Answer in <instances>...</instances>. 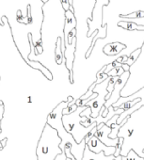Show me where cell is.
I'll use <instances>...</instances> for the list:
<instances>
[{
	"label": "cell",
	"mask_w": 144,
	"mask_h": 160,
	"mask_svg": "<svg viewBox=\"0 0 144 160\" xmlns=\"http://www.w3.org/2000/svg\"><path fill=\"white\" fill-rule=\"evenodd\" d=\"M74 100L73 96H69L66 101H61L47 116L46 123L50 125L52 128L57 130L58 137L61 138V142L59 144V148L66 154L67 158H71L72 160H82L85 148L87 146L85 139L80 143H77L74 137L72 136L64 127L62 122L63 110L68 107L69 103Z\"/></svg>",
	"instance_id": "1"
},
{
	"label": "cell",
	"mask_w": 144,
	"mask_h": 160,
	"mask_svg": "<svg viewBox=\"0 0 144 160\" xmlns=\"http://www.w3.org/2000/svg\"><path fill=\"white\" fill-rule=\"evenodd\" d=\"M61 138L57 130L45 123L36 147L37 160H55L63 152L59 148Z\"/></svg>",
	"instance_id": "2"
},
{
	"label": "cell",
	"mask_w": 144,
	"mask_h": 160,
	"mask_svg": "<svg viewBox=\"0 0 144 160\" xmlns=\"http://www.w3.org/2000/svg\"><path fill=\"white\" fill-rule=\"evenodd\" d=\"M88 108L89 107L87 106L77 108L75 112L62 116V122L65 129L74 137L75 140L78 144H80L85 139V137L89 134V132H91L94 127L97 126L96 122L90 127H84L80 123V122H84L87 120V117H81V113Z\"/></svg>",
	"instance_id": "3"
},
{
	"label": "cell",
	"mask_w": 144,
	"mask_h": 160,
	"mask_svg": "<svg viewBox=\"0 0 144 160\" xmlns=\"http://www.w3.org/2000/svg\"><path fill=\"white\" fill-rule=\"evenodd\" d=\"M108 82H109V77L106 80V81L102 82L101 84L99 85H96L94 90H93V92H96L98 94V96L90 101L86 106L91 108L92 109V118H97L99 116V113H100V110L101 108L105 106L106 104V97L107 95L108 94V92L107 90V85H108Z\"/></svg>",
	"instance_id": "4"
},
{
	"label": "cell",
	"mask_w": 144,
	"mask_h": 160,
	"mask_svg": "<svg viewBox=\"0 0 144 160\" xmlns=\"http://www.w3.org/2000/svg\"><path fill=\"white\" fill-rule=\"evenodd\" d=\"M130 76V71L128 72H124L121 76H119V78L117 79V81L115 83V86H114V90H113V92L110 96V98L108 100L106 101V104H105V108H106V110L104 111V113L101 115L103 118H106L107 115L108 114V108L110 107H112L115 103L118 102V100L122 97L121 95V91L123 89V87L125 86L127 80Z\"/></svg>",
	"instance_id": "5"
},
{
	"label": "cell",
	"mask_w": 144,
	"mask_h": 160,
	"mask_svg": "<svg viewBox=\"0 0 144 160\" xmlns=\"http://www.w3.org/2000/svg\"><path fill=\"white\" fill-rule=\"evenodd\" d=\"M89 149L95 152V153H99L101 152H104L106 156H109V155H114L116 152V147L114 146H106L103 142H101L95 136H93L91 140L87 143Z\"/></svg>",
	"instance_id": "6"
},
{
	"label": "cell",
	"mask_w": 144,
	"mask_h": 160,
	"mask_svg": "<svg viewBox=\"0 0 144 160\" xmlns=\"http://www.w3.org/2000/svg\"><path fill=\"white\" fill-rule=\"evenodd\" d=\"M110 132H111V128L109 126L106 125V123H104V125L100 129H97L94 136L101 142H103L106 146H114V147H116L118 145L119 141H120V138H117L116 139H111L109 138Z\"/></svg>",
	"instance_id": "7"
},
{
	"label": "cell",
	"mask_w": 144,
	"mask_h": 160,
	"mask_svg": "<svg viewBox=\"0 0 144 160\" xmlns=\"http://www.w3.org/2000/svg\"><path fill=\"white\" fill-rule=\"evenodd\" d=\"M77 27V20L75 13L72 12L70 10L65 12V25H64V29H63V34H64V40L67 39L69 33L75 29Z\"/></svg>",
	"instance_id": "8"
},
{
	"label": "cell",
	"mask_w": 144,
	"mask_h": 160,
	"mask_svg": "<svg viewBox=\"0 0 144 160\" xmlns=\"http://www.w3.org/2000/svg\"><path fill=\"white\" fill-rule=\"evenodd\" d=\"M115 156L114 155H109V156H106L104 152H101L99 153H95L93 152H92L88 145L85 148V152H84V155L82 160H114Z\"/></svg>",
	"instance_id": "9"
},
{
	"label": "cell",
	"mask_w": 144,
	"mask_h": 160,
	"mask_svg": "<svg viewBox=\"0 0 144 160\" xmlns=\"http://www.w3.org/2000/svg\"><path fill=\"white\" fill-rule=\"evenodd\" d=\"M26 62H27V64H28L31 68H33V69H36V70H39V71H41L42 72V73L48 79V80H52L53 79V75H52V73H51V72L45 67V66H43L41 62H39V61H33V60H29V59H27V60H25Z\"/></svg>",
	"instance_id": "10"
},
{
	"label": "cell",
	"mask_w": 144,
	"mask_h": 160,
	"mask_svg": "<svg viewBox=\"0 0 144 160\" xmlns=\"http://www.w3.org/2000/svg\"><path fill=\"white\" fill-rule=\"evenodd\" d=\"M125 48V45L121 42H113L108 43L104 47V53L107 56H114L120 53L122 50Z\"/></svg>",
	"instance_id": "11"
},
{
	"label": "cell",
	"mask_w": 144,
	"mask_h": 160,
	"mask_svg": "<svg viewBox=\"0 0 144 160\" xmlns=\"http://www.w3.org/2000/svg\"><path fill=\"white\" fill-rule=\"evenodd\" d=\"M61 42L62 40L60 37H58L56 42V49H55V61L58 65L62 64V62L64 61V55L61 50Z\"/></svg>",
	"instance_id": "12"
},
{
	"label": "cell",
	"mask_w": 144,
	"mask_h": 160,
	"mask_svg": "<svg viewBox=\"0 0 144 160\" xmlns=\"http://www.w3.org/2000/svg\"><path fill=\"white\" fill-rule=\"evenodd\" d=\"M109 0H96V4L94 6V10H93V17L92 20H97V16L98 14L102 17L103 16V8H104V4L105 5H108Z\"/></svg>",
	"instance_id": "13"
},
{
	"label": "cell",
	"mask_w": 144,
	"mask_h": 160,
	"mask_svg": "<svg viewBox=\"0 0 144 160\" xmlns=\"http://www.w3.org/2000/svg\"><path fill=\"white\" fill-rule=\"evenodd\" d=\"M119 26L126 30H144V26H139L135 23L131 22H124L121 21L119 22Z\"/></svg>",
	"instance_id": "14"
},
{
	"label": "cell",
	"mask_w": 144,
	"mask_h": 160,
	"mask_svg": "<svg viewBox=\"0 0 144 160\" xmlns=\"http://www.w3.org/2000/svg\"><path fill=\"white\" fill-rule=\"evenodd\" d=\"M106 69H107V65H105V66L96 73V81H95V84H96V85L101 84L102 82L106 81V80L109 77V76L105 72Z\"/></svg>",
	"instance_id": "15"
},
{
	"label": "cell",
	"mask_w": 144,
	"mask_h": 160,
	"mask_svg": "<svg viewBox=\"0 0 144 160\" xmlns=\"http://www.w3.org/2000/svg\"><path fill=\"white\" fill-rule=\"evenodd\" d=\"M140 53H141V49H140V48H138V49L135 50L134 52H132V53L129 55L128 59H127V61H126L125 64H127V65H129V66H131L132 64H134V62H135V61L137 60V58L139 57Z\"/></svg>",
	"instance_id": "16"
},
{
	"label": "cell",
	"mask_w": 144,
	"mask_h": 160,
	"mask_svg": "<svg viewBox=\"0 0 144 160\" xmlns=\"http://www.w3.org/2000/svg\"><path fill=\"white\" fill-rule=\"evenodd\" d=\"M109 127L111 128V132H110V134H109V138H110L111 139H116L117 138H119V137H118V136H119V131H120V129H121L122 126L121 124L114 123V124H111Z\"/></svg>",
	"instance_id": "17"
},
{
	"label": "cell",
	"mask_w": 144,
	"mask_h": 160,
	"mask_svg": "<svg viewBox=\"0 0 144 160\" xmlns=\"http://www.w3.org/2000/svg\"><path fill=\"white\" fill-rule=\"evenodd\" d=\"M76 101H77V99H74L73 101L69 103L68 107L63 110V115H69V114H71V113L75 112V111L77 109V105H76Z\"/></svg>",
	"instance_id": "18"
},
{
	"label": "cell",
	"mask_w": 144,
	"mask_h": 160,
	"mask_svg": "<svg viewBox=\"0 0 144 160\" xmlns=\"http://www.w3.org/2000/svg\"><path fill=\"white\" fill-rule=\"evenodd\" d=\"M144 158L138 155L134 150H130L126 156H122V160H143Z\"/></svg>",
	"instance_id": "19"
},
{
	"label": "cell",
	"mask_w": 144,
	"mask_h": 160,
	"mask_svg": "<svg viewBox=\"0 0 144 160\" xmlns=\"http://www.w3.org/2000/svg\"><path fill=\"white\" fill-rule=\"evenodd\" d=\"M124 72V70L122 69V67H116V68H114L113 70H111L108 73H107V75L110 77H119V76H121L122 73Z\"/></svg>",
	"instance_id": "20"
},
{
	"label": "cell",
	"mask_w": 144,
	"mask_h": 160,
	"mask_svg": "<svg viewBox=\"0 0 144 160\" xmlns=\"http://www.w3.org/2000/svg\"><path fill=\"white\" fill-rule=\"evenodd\" d=\"M95 86H96V84H95V82L94 83H92L91 86H90V88H89V90H88V92L84 94V95H82V96H80V100H86V99H89L91 96H92L93 94H94V92H93V90H94V88H95Z\"/></svg>",
	"instance_id": "21"
},
{
	"label": "cell",
	"mask_w": 144,
	"mask_h": 160,
	"mask_svg": "<svg viewBox=\"0 0 144 160\" xmlns=\"http://www.w3.org/2000/svg\"><path fill=\"white\" fill-rule=\"evenodd\" d=\"M121 17H124V18H132V19L142 18V17H144V12H137L130 13V14H128V15H122V14H121Z\"/></svg>",
	"instance_id": "22"
},
{
	"label": "cell",
	"mask_w": 144,
	"mask_h": 160,
	"mask_svg": "<svg viewBox=\"0 0 144 160\" xmlns=\"http://www.w3.org/2000/svg\"><path fill=\"white\" fill-rule=\"evenodd\" d=\"M123 141H124V138H122V137H120V141H119V143H118V145L116 146V152H115V154H114V156L115 157H117V156H119V155H121V148H122V146L123 145Z\"/></svg>",
	"instance_id": "23"
},
{
	"label": "cell",
	"mask_w": 144,
	"mask_h": 160,
	"mask_svg": "<svg viewBox=\"0 0 144 160\" xmlns=\"http://www.w3.org/2000/svg\"><path fill=\"white\" fill-rule=\"evenodd\" d=\"M16 20H17V22H19V23H21V24L27 25V18H25V17L23 16L21 11H18V12H17V13H16Z\"/></svg>",
	"instance_id": "24"
},
{
	"label": "cell",
	"mask_w": 144,
	"mask_h": 160,
	"mask_svg": "<svg viewBox=\"0 0 144 160\" xmlns=\"http://www.w3.org/2000/svg\"><path fill=\"white\" fill-rule=\"evenodd\" d=\"M30 10H31V7L28 5L27 8V25H31L32 22H33V18H32V16H31V12H30Z\"/></svg>",
	"instance_id": "25"
},
{
	"label": "cell",
	"mask_w": 144,
	"mask_h": 160,
	"mask_svg": "<svg viewBox=\"0 0 144 160\" xmlns=\"http://www.w3.org/2000/svg\"><path fill=\"white\" fill-rule=\"evenodd\" d=\"M96 131H97V126L96 127H94L91 132H89V134L85 137V141H86V144L91 140V138L95 135V133H96Z\"/></svg>",
	"instance_id": "26"
},
{
	"label": "cell",
	"mask_w": 144,
	"mask_h": 160,
	"mask_svg": "<svg viewBox=\"0 0 144 160\" xmlns=\"http://www.w3.org/2000/svg\"><path fill=\"white\" fill-rule=\"evenodd\" d=\"M60 3H61L62 8H63V10H64L65 12H67V11L70 10L71 5H70V3H69V0H60Z\"/></svg>",
	"instance_id": "27"
},
{
	"label": "cell",
	"mask_w": 144,
	"mask_h": 160,
	"mask_svg": "<svg viewBox=\"0 0 144 160\" xmlns=\"http://www.w3.org/2000/svg\"><path fill=\"white\" fill-rule=\"evenodd\" d=\"M119 116L120 115H115V116H113L108 122H106V125H107V126H110L111 124H114V123H117V120H118V118H119Z\"/></svg>",
	"instance_id": "28"
},
{
	"label": "cell",
	"mask_w": 144,
	"mask_h": 160,
	"mask_svg": "<svg viewBox=\"0 0 144 160\" xmlns=\"http://www.w3.org/2000/svg\"><path fill=\"white\" fill-rule=\"evenodd\" d=\"M91 115H92V109H91V108H86V109L81 113V117H89V116H91Z\"/></svg>",
	"instance_id": "29"
},
{
	"label": "cell",
	"mask_w": 144,
	"mask_h": 160,
	"mask_svg": "<svg viewBox=\"0 0 144 160\" xmlns=\"http://www.w3.org/2000/svg\"><path fill=\"white\" fill-rule=\"evenodd\" d=\"M4 111H5V106L4 105H0V122H1L2 119H3Z\"/></svg>",
	"instance_id": "30"
},
{
	"label": "cell",
	"mask_w": 144,
	"mask_h": 160,
	"mask_svg": "<svg viewBox=\"0 0 144 160\" xmlns=\"http://www.w3.org/2000/svg\"><path fill=\"white\" fill-rule=\"evenodd\" d=\"M66 159H67L66 154H65L64 152H62L61 154L57 155V156L56 157V159H55V160H66Z\"/></svg>",
	"instance_id": "31"
},
{
	"label": "cell",
	"mask_w": 144,
	"mask_h": 160,
	"mask_svg": "<svg viewBox=\"0 0 144 160\" xmlns=\"http://www.w3.org/2000/svg\"><path fill=\"white\" fill-rule=\"evenodd\" d=\"M122 69L124 70V72H128V71H130V66H129V65H127V64H122Z\"/></svg>",
	"instance_id": "32"
},
{
	"label": "cell",
	"mask_w": 144,
	"mask_h": 160,
	"mask_svg": "<svg viewBox=\"0 0 144 160\" xmlns=\"http://www.w3.org/2000/svg\"><path fill=\"white\" fill-rule=\"evenodd\" d=\"M3 149H4V148H3V146H2V142H1V140H0V150L2 151Z\"/></svg>",
	"instance_id": "33"
},
{
	"label": "cell",
	"mask_w": 144,
	"mask_h": 160,
	"mask_svg": "<svg viewBox=\"0 0 144 160\" xmlns=\"http://www.w3.org/2000/svg\"><path fill=\"white\" fill-rule=\"evenodd\" d=\"M41 1H42V2H43V3H46V2L48 1V0H41Z\"/></svg>",
	"instance_id": "34"
},
{
	"label": "cell",
	"mask_w": 144,
	"mask_h": 160,
	"mask_svg": "<svg viewBox=\"0 0 144 160\" xmlns=\"http://www.w3.org/2000/svg\"><path fill=\"white\" fill-rule=\"evenodd\" d=\"M0 133H1V122H0Z\"/></svg>",
	"instance_id": "35"
},
{
	"label": "cell",
	"mask_w": 144,
	"mask_h": 160,
	"mask_svg": "<svg viewBox=\"0 0 144 160\" xmlns=\"http://www.w3.org/2000/svg\"><path fill=\"white\" fill-rule=\"evenodd\" d=\"M66 160H72V159H71V158H67Z\"/></svg>",
	"instance_id": "36"
}]
</instances>
